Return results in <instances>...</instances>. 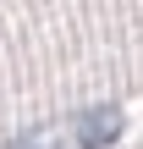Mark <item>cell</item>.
<instances>
[{"mask_svg":"<svg viewBox=\"0 0 143 149\" xmlns=\"http://www.w3.org/2000/svg\"><path fill=\"white\" fill-rule=\"evenodd\" d=\"M17 149H61V138H28V144H17Z\"/></svg>","mask_w":143,"mask_h":149,"instance_id":"2","label":"cell"},{"mask_svg":"<svg viewBox=\"0 0 143 149\" xmlns=\"http://www.w3.org/2000/svg\"><path fill=\"white\" fill-rule=\"evenodd\" d=\"M121 127H127L121 105H94V111H83L72 122V138H77V149H105L121 138Z\"/></svg>","mask_w":143,"mask_h":149,"instance_id":"1","label":"cell"}]
</instances>
